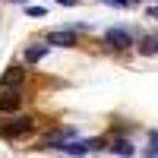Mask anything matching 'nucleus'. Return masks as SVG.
Segmentation results:
<instances>
[{
  "label": "nucleus",
  "instance_id": "7ed1b4c3",
  "mask_svg": "<svg viewBox=\"0 0 158 158\" xmlns=\"http://www.w3.org/2000/svg\"><path fill=\"white\" fill-rule=\"evenodd\" d=\"M44 44H51V48H76L79 35H76V29H70V25L51 29V32H44Z\"/></svg>",
  "mask_w": 158,
  "mask_h": 158
},
{
  "label": "nucleus",
  "instance_id": "6e6552de",
  "mask_svg": "<svg viewBox=\"0 0 158 158\" xmlns=\"http://www.w3.org/2000/svg\"><path fill=\"white\" fill-rule=\"evenodd\" d=\"M136 51L142 57H155L158 54V35H142L139 41H136Z\"/></svg>",
  "mask_w": 158,
  "mask_h": 158
},
{
  "label": "nucleus",
  "instance_id": "9d476101",
  "mask_svg": "<svg viewBox=\"0 0 158 158\" xmlns=\"http://www.w3.org/2000/svg\"><path fill=\"white\" fill-rule=\"evenodd\" d=\"M158 155V130H149V158Z\"/></svg>",
  "mask_w": 158,
  "mask_h": 158
},
{
  "label": "nucleus",
  "instance_id": "0eeeda50",
  "mask_svg": "<svg viewBox=\"0 0 158 158\" xmlns=\"http://www.w3.org/2000/svg\"><path fill=\"white\" fill-rule=\"evenodd\" d=\"M108 149H111L117 158H133V155H136V146H133V142H130L127 136H114Z\"/></svg>",
  "mask_w": 158,
  "mask_h": 158
},
{
  "label": "nucleus",
  "instance_id": "39448f33",
  "mask_svg": "<svg viewBox=\"0 0 158 158\" xmlns=\"http://www.w3.org/2000/svg\"><path fill=\"white\" fill-rule=\"evenodd\" d=\"M22 89H0V117L6 114H19L22 108Z\"/></svg>",
  "mask_w": 158,
  "mask_h": 158
},
{
  "label": "nucleus",
  "instance_id": "f257e3e1",
  "mask_svg": "<svg viewBox=\"0 0 158 158\" xmlns=\"http://www.w3.org/2000/svg\"><path fill=\"white\" fill-rule=\"evenodd\" d=\"M35 130V117L32 114H6L0 120V136L3 139H19V136H29Z\"/></svg>",
  "mask_w": 158,
  "mask_h": 158
},
{
  "label": "nucleus",
  "instance_id": "f03ea898",
  "mask_svg": "<svg viewBox=\"0 0 158 158\" xmlns=\"http://www.w3.org/2000/svg\"><path fill=\"white\" fill-rule=\"evenodd\" d=\"M101 44L111 48V51H130V48H136V38H133V32H130V29L111 25V29L101 35Z\"/></svg>",
  "mask_w": 158,
  "mask_h": 158
},
{
  "label": "nucleus",
  "instance_id": "20e7f679",
  "mask_svg": "<svg viewBox=\"0 0 158 158\" xmlns=\"http://www.w3.org/2000/svg\"><path fill=\"white\" fill-rule=\"evenodd\" d=\"M25 79H29V70H25V63H10L6 73L0 76V89H22Z\"/></svg>",
  "mask_w": 158,
  "mask_h": 158
},
{
  "label": "nucleus",
  "instance_id": "f8f14e48",
  "mask_svg": "<svg viewBox=\"0 0 158 158\" xmlns=\"http://www.w3.org/2000/svg\"><path fill=\"white\" fill-rule=\"evenodd\" d=\"M152 3H158V0H152Z\"/></svg>",
  "mask_w": 158,
  "mask_h": 158
},
{
  "label": "nucleus",
  "instance_id": "1a4fd4ad",
  "mask_svg": "<svg viewBox=\"0 0 158 158\" xmlns=\"http://www.w3.org/2000/svg\"><path fill=\"white\" fill-rule=\"evenodd\" d=\"M25 16H32V19H41V16H44V19H48V10H44V6L29 3V6H25Z\"/></svg>",
  "mask_w": 158,
  "mask_h": 158
},
{
  "label": "nucleus",
  "instance_id": "9b49d317",
  "mask_svg": "<svg viewBox=\"0 0 158 158\" xmlns=\"http://www.w3.org/2000/svg\"><path fill=\"white\" fill-rule=\"evenodd\" d=\"M54 3H60V6H76V3H82V0H54Z\"/></svg>",
  "mask_w": 158,
  "mask_h": 158
},
{
  "label": "nucleus",
  "instance_id": "423d86ee",
  "mask_svg": "<svg viewBox=\"0 0 158 158\" xmlns=\"http://www.w3.org/2000/svg\"><path fill=\"white\" fill-rule=\"evenodd\" d=\"M48 51H51V44H29V48H25L22 51V63H25V67H35V63H41L44 57H48Z\"/></svg>",
  "mask_w": 158,
  "mask_h": 158
}]
</instances>
